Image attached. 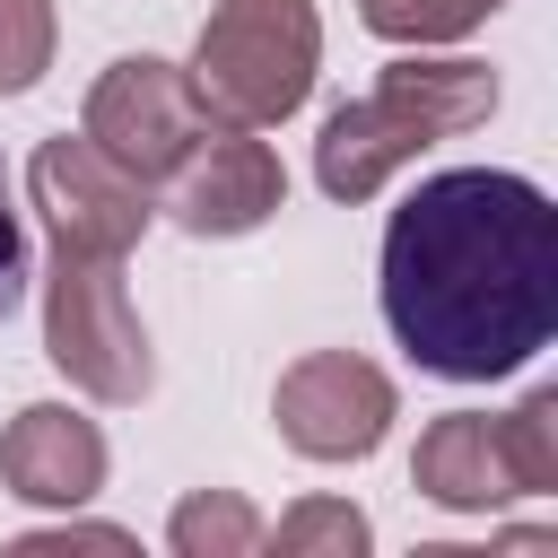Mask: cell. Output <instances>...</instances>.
<instances>
[{"label":"cell","mask_w":558,"mask_h":558,"mask_svg":"<svg viewBox=\"0 0 558 558\" xmlns=\"http://www.w3.org/2000/svg\"><path fill=\"white\" fill-rule=\"evenodd\" d=\"M384 331L418 375L497 384L558 340V201L506 166H445L384 218Z\"/></svg>","instance_id":"cell-1"},{"label":"cell","mask_w":558,"mask_h":558,"mask_svg":"<svg viewBox=\"0 0 558 558\" xmlns=\"http://www.w3.org/2000/svg\"><path fill=\"white\" fill-rule=\"evenodd\" d=\"M183 70H192V96L209 122L270 131L314 96L323 17H314V0H218L201 17V44Z\"/></svg>","instance_id":"cell-2"},{"label":"cell","mask_w":558,"mask_h":558,"mask_svg":"<svg viewBox=\"0 0 558 558\" xmlns=\"http://www.w3.org/2000/svg\"><path fill=\"white\" fill-rule=\"evenodd\" d=\"M44 357L70 375V392L131 410L157 392V357H148V323L131 314L122 262L113 253H70L52 244L44 262Z\"/></svg>","instance_id":"cell-3"},{"label":"cell","mask_w":558,"mask_h":558,"mask_svg":"<svg viewBox=\"0 0 558 558\" xmlns=\"http://www.w3.org/2000/svg\"><path fill=\"white\" fill-rule=\"evenodd\" d=\"M392 418H401V392L357 349H305L270 384V427L305 462H366L392 436Z\"/></svg>","instance_id":"cell-4"},{"label":"cell","mask_w":558,"mask_h":558,"mask_svg":"<svg viewBox=\"0 0 558 558\" xmlns=\"http://www.w3.org/2000/svg\"><path fill=\"white\" fill-rule=\"evenodd\" d=\"M78 131H87L113 166H131L140 183H166V174L183 166V148L209 131V113H201V96H192V70H183V61L122 52V61H105V78L87 87Z\"/></svg>","instance_id":"cell-5"},{"label":"cell","mask_w":558,"mask_h":558,"mask_svg":"<svg viewBox=\"0 0 558 558\" xmlns=\"http://www.w3.org/2000/svg\"><path fill=\"white\" fill-rule=\"evenodd\" d=\"M26 192H35L44 227H52V244H70V253H113V262H122V253L148 235V218H157L148 183H140L131 166H113L87 131H52V140H35V157H26Z\"/></svg>","instance_id":"cell-6"},{"label":"cell","mask_w":558,"mask_h":558,"mask_svg":"<svg viewBox=\"0 0 558 558\" xmlns=\"http://www.w3.org/2000/svg\"><path fill=\"white\" fill-rule=\"evenodd\" d=\"M288 209V174H279V148L235 131V122H209L183 166L166 174V218L192 235V244H235L253 227H270Z\"/></svg>","instance_id":"cell-7"},{"label":"cell","mask_w":558,"mask_h":558,"mask_svg":"<svg viewBox=\"0 0 558 558\" xmlns=\"http://www.w3.org/2000/svg\"><path fill=\"white\" fill-rule=\"evenodd\" d=\"M105 471H113V445H105V427H96L87 410H70V401H26V410L0 427V488H9L17 506L70 514V506H87V497L105 488Z\"/></svg>","instance_id":"cell-8"},{"label":"cell","mask_w":558,"mask_h":558,"mask_svg":"<svg viewBox=\"0 0 558 558\" xmlns=\"http://www.w3.org/2000/svg\"><path fill=\"white\" fill-rule=\"evenodd\" d=\"M410 488L445 514H497L514 506V462H506V436L488 410H445L418 427V453H410Z\"/></svg>","instance_id":"cell-9"},{"label":"cell","mask_w":558,"mask_h":558,"mask_svg":"<svg viewBox=\"0 0 558 558\" xmlns=\"http://www.w3.org/2000/svg\"><path fill=\"white\" fill-rule=\"evenodd\" d=\"M418 148H427V140L410 131L401 105H384V96H349V105H331L323 131H314V183H323L331 201H375Z\"/></svg>","instance_id":"cell-10"},{"label":"cell","mask_w":558,"mask_h":558,"mask_svg":"<svg viewBox=\"0 0 558 558\" xmlns=\"http://www.w3.org/2000/svg\"><path fill=\"white\" fill-rule=\"evenodd\" d=\"M375 96H384V105H401V113H410V131L436 148V140H462V131H480V122L497 113V70H488V61H471V52H445V61L401 52V61H384Z\"/></svg>","instance_id":"cell-11"},{"label":"cell","mask_w":558,"mask_h":558,"mask_svg":"<svg viewBox=\"0 0 558 558\" xmlns=\"http://www.w3.org/2000/svg\"><path fill=\"white\" fill-rule=\"evenodd\" d=\"M166 549L174 558H253L262 549V506L235 488H192L166 514Z\"/></svg>","instance_id":"cell-12"},{"label":"cell","mask_w":558,"mask_h":558,"mask_svg":"<svg viewBox=\"0 0 558 558\" xmlns=\"http://www.w3.org/2000/svg\"><path fill=\"white\" fill-rule=\"evenodd\" d=\"M375 523L349 506V497H296L279 523H262V549L279 558H366Z\"/></svg>","instance_id":"cell-13"},{"label":"cell","mask_w":558,"mask_h":558,"mask_svg":"<svg viewBox=\"0 0 558 558\" xmlns=\"http://www.w3.org/2000/svg\"><path fill=\"white\" fill-rule=\"evenodd\" d=\"M497 9H506V0H357V26L384 35V44L427 52V44H462V35H480Z\"/></svg>","instance_id":"cell-14"},{"label":"cell","mask_w":558,"mask_h":558,"mask_svg":"<svg viewBox=\"0 0 558 558\" xmlns=\"http://www.w3.org/2000/svg\"><path fill=\"white\" fill-rule=\"evenodd\" d=\"M497 436H506L514 488H523V497H549V488H558V384H532V392L497 418Z\"/></svg>","instance_id":"cell-15"},{"label":"cell","mask_w":558,"mask_h":558,"mask_svg":"<svg viewBox=\"0 0 558 558\" xmlns=\"http://www.w3.org/2000/svg\"><path fill=\"white\" fill-rule=\"evenodd\" d=\"M52 44H61L52 0H0V96H26L52 70Z\"/></svg>","instance_id":"cell-16"},{"label":"cell","mask_w":558,"mask_h":558,"mask_svg":"<svg viewBox=\"0 0 558 558\" xmlns=\"http://www.w3.org/2000/svg\"><path fill=\"white\" fill-rule=\"evenodd\" d=\"M26 279H35V253H26V227H17V201H9V157H0V323L17 314Z\"/></svg>","instance_id":"cell-17"},{"label":"cell","mask_w":558,"mask_h":558,"mask_svg":"<svg viewBox=\"0 0 558 558\" xmlns=\"http://www.w3.org/2000/svg\"><path fill=\"white\" fill-rule=\"evenodd\" d=\"M17 549L35 558V549H140V541H131L122 523H78V506H70L61 523H44V532H26Z\"/></svg>","instance_id":"cell-18"}]
</instances>
